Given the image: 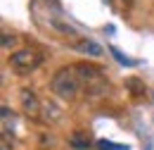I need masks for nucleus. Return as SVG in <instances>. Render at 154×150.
Returning <instances> with one entry per match:
<instances>
[{
    "label": "nucleus",
    "mask_w": 154,
    "mask_h": 150,
    "mask_svg": "<svg viewBox=\"0 0 154 150\" xmlns=\"http://www.w3.org/2000/svg\"><path fill=\"white\" fill-rule=\"evenodd\" d=\"M74 72L78 76V83L90 98H102L109 93V79L107 74L97 67V64H88V62H78L74 64Z\"/></svg>",
    "instance_id": "1"
},
{
    "label": "nucleus",
    "mask_w": 154,
    "mask_h": 150,
    "mask_svg": "<svg viewBox=\"0 0 154 150\" xmlns=\"http://www.w3.org/2000/svg\"><path fill=\"white\" fill-rule=\"evenodd\" d=\"M78 88H81V83H78V76L74 72V67H62L50 79V91L57 98H62V100H74L78 95Z\"/></svg>",
    "instance_id": "2"
},
{
    "label": "nucleus",
    "mask_w": 154,
    "mask_h": 150,
    "mask_svg": "<svg viewBox=\"0 0 154 150\" xmlns=\"http://www.w3.org/2000/svg\"><path fill=\"white\" fill-rule=\"evenodd\" d=\"M10 64L17 72L26 74V72H33V69H38L40 64H43V55H40L36 48H21V50H14L10 55Z\"/></svg>",
    "instance_id": "3"
},
{
    "label": "nucleus",
    "mask_w": 154,
    "mask_h": 150,
    "mask_svg": "<svg viewBox=\"0 0 154 150\" xmlns=\"http://www.w3.org/2000/svg\"><path fill=\"white\" fill-rule=\"evenodd\" d=\"M19 100H21V107H24V114H26V117L38 119L40 114H43V103L38 100V95L33 93L31 88H21Z\"/></svg>",
    "instance_id": "4"
},
{
    "label": "nucleus",
    "mask_w": 154,
    "mask_h": 150,
    "mask_svg": "<svg viewBox=\"0 0 154 150\" xmlns=\"http://www.w3.org/2000/svg\"><path fill=\"white\" fill-rule=\"evenodd\" d=\"M48 124H55V122H59L62 119V107L59 105H55V103H43V114H40Z\"/></svg>",
    "instance_id": "5"
},
{
    "label": "nucleus",
    "mask_w": 154,
    "mask_h": 150,
    "mask_svg": "<svg viewBox=\"0 0 154 150\" xmlns=\"http://www.w3.org/2000/svg\"><path fill=\"white\" fill-rule=\"evenodd\" d=\"M76 50H81V53H85V55H90V57H100L102 55V48H100L97 43H93V41H78Z\"/></svg>",
    "instance_id": "6"
},
{
    "label": "nucleus",
    "mask_w": 154,
    "mask_h": 150,
    "mask_svg": "<svg viewBox=\"0 0 154 150\" xmlns=\"http://www.w3.org/2000/svg\"><path fill=\"white\" fill-rule=\"evenodd\" d=\"M71 145L76 150H85V148H90V138L85 133H74L71 136Z\"/></svg>",
    "instance_id": "7"
},
{
    "label": "nucleus",
    "mask_w": 154,
    "mask_h": 150,
    "mask_svg": "<svg viewBox=\"0 0 154 150\" xmlns=\"http://www.w3.org/2000/svg\"><path fill=\"white\" fill-rule=\"evenodd\" d=\"M14 41H17L14 36H10V34H2V48H5V50H10V45H14Z\"/></svg>",
    "instance_id": "8"
},
{
    "label": "nucleus",
    "mask_w": 154,
    "mask_h": 150,
    "mask_svg": "<svg viewBox=\"0 0 154 150\" xmlns=\"http://www.w3.org/2000/svg\"><path fill=\"white\" fill-rule=\"evenodd\" d=\"M100 150H123V148H114V143H107V141H100Z\"/></svg>",
    "instance_id": "9"
},
{
    "label": "nucleus",
    "mask_w": 154,
    "mask_h": 150,
    "mask_svg": "<svg viewBox=\"0 0 154 150\" xmlns=\"http://www.w3.org/2000/svg\"><path fill=\"white\" fill-rule=\"evenodd\" d=\"M126 2H133V0H126Z\"/></svg>",
    "instance_id": "10"
}]
</instances>
